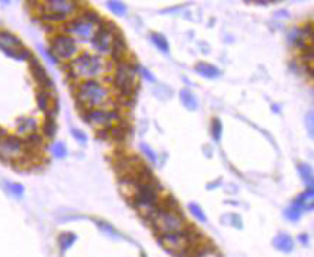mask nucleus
I'll return each mask as SVG.
<instances>
[{"label": "nucleus", "instance_id": "1", "mask_svg": "<svg viewBox=\"0 0 314 257\" xmlns=\"http://www.w3.org/2000/svg\"><path fill=\"white\" fill-rule=\"evenodd\" d=\"M68 71V75L72 79H84V80H96L101 75L109 71V64L104 62V58L99 55L82 54L76 57L71 63L65 66Z\"/></svg>", "mask_w": 314, "mask_h": 257}, {"label": "nucleus", "instance_id": "2", "mask_svg": "<svg viewBox=\"0 0 314 257\" xmlns=\"http://www.w3.org/2000/svg\"><path fill=\"white\" fill-rule=\"evenodd\" d=\"M77 105L84 107V110H93L106 105L110 99L109 89L99 80H82L76 91Z\"/></svg>", "mask_w": 314, "mask_h": 257}, {"label": "nucleus", "instance_id": "3", "mask_svg": "<svg viewBox=\"0 0 314 257\" xmlns=\"http://www.w3.org/2000/svg\"><path fill=\"white\" fill-rule=\"evenodd\" d=\"M137 67L138 66L135 63L131 64L128 62H121L118 64L113 77V83L118 88L119 94H121L123 99H129V102H134V97L138 91V83L135 80Z\"/></svg>", "mask_w": 314, "mask_h": 257}, {"label": "nucleus", "instance_id": "4", "mask_svg": "<svg viewBox=\"0 0 314 257\" xmlns=\"http://www.w3.org/2000/svg\"><path fill=\"white\" fill-rule=\"evenodd\" d=\"M192 232H193V228L187 226V228L181 232L159 236V243L165 248L168 253L175 254L178 257H185V256H189L190 248L193 246Z\"/></svg>", "mask_w": 314, "mask_h": 257}, {"label": "nucleus", "instance_id": "5", "mask_svg": "<svg viewBox=\"0 0 314 257\" xmlns=\"http://www.w3.org/2000/svg\"><path fill=\"white\" fill-rule=\"evenodd\" d=\"M154 231L159 236H165V234L181 232L187 228V223L184 216L179 212H167V210H157V214L149 220Z\"/></svg>", "mask_w": 314, "mask_h": 257}, {"label": "nucleus", "instance_id": "6", "mask_svg": "<svg viewBox=\"0 0 314 257\" xmlns=\"http://www.w3.org/2000/svg\"><path fill=\"white\" fill-rule=\"evenodd\" d=\"M38 5L41 6V19L52 22L65 21L79 8V3L72 2V0H46Z\"/></svg>", "mask_w": 314, "mask_h": 257}, {"label": "nucleus", "instance_id": "7", "mask_svg": "<svg viewBox=\"0 0 314 257\" xmlns=\"http://www.w3.org/2000/svg\"><path fill=\"white\" fill-rule=\"evenodd\" d=\"M24 140L16 135H6L0 140V158L8 163H21L27 157Z\"/></svg>", "mask_w": 314, "mask_h": 257}, {"label": "nucleus", "instance_id": "8", "mask_svg": "<svg viewBox=\"0 0 314 257\" xmlns=\"http://www.w3.org/2000/svg\"><path fill=\"white\" fill-rule=\"evenodd\" d=\"M0 50L8 55L10 58L18 60V62L30 60L33 57L32 52L22 44L19 38L14 36L10 32H6V30H0Z\"/></svg>", "mask_w": 314, "mask_h": 257}, {"label": "nucleus", "instance_id": "9", "mask_svg": "<svg viewBox=\"0 0 314 257\" xmlns=\"http://www.w3.org/2000/svg\"><path fill=\"white\" fill-rule=\"evenodd\" d=\"M50 50L54 52V55L57 58L74 60V57H76L79 52V47L72 36L57 35L54 38H50Z\"/></svg>", "mask_w": 314, "mask_h": 257}, {"label": "nucleus", "instance_id": "10", "mask_svg": "<svg viewBox=\"0 0 314 257\" xmlns=\"http://www.w3.org/2000/svg\"><path fill=\"white\" fill-rule=\"evenodd\" d=\"M84 121L90 126H96L102 128V127L115 126V121H119V115L113 110L93 108V110H87L84 113Z\"/></svg>", "mask_w": 314, "mask_h": 257}, {"label": "nucleus", "instance_id": "11", "mask_svg": "<svg viewBox=\"0 0 314 257\" xmlns=\"http://www.w3.org/2000/svg\"><path fill=\"white\" fill-rule=\"evenodd\" d=\"M94 24L93 22H90L87 18H84L80 14V16L77 18H74L71 19L69 22H66V32H68V35H76L79 36L80 40H84V41H88V40H93V35H94Z\"/></svg>", "mask_w": 314, "mask_h": 257}, {"label": "nucleus", "instance_id": "12", "mask_svg": "<svg viewBox=\"0 0 314 257\" xmlns=\"http://www.w3.org/2000/svg\"><path fill=\"white\" fill-rule=\"evenodd\" d=\"M106 21H101L98 24V28L94 30V35H93V46L94 49L99 52L101 55H107L110 54V49H112V43H113V38L116 36L115 33H112L110 30L106 28Z\"/></svg>", "mask_w": 314, "mask_h": 257}, {"label": "nucleus", "instance_id": "13", "mask_svg": "<svg viewBox=\"0 0 314 257\" xmlns=\"http://www.w3.org/2000/svg\"><path fill=\"white\" fill-rule=\"evenodd\" d=\"M28 63H30V72H32L35 82L41 86V89H46V91H50V89L54 88V82L50 80L49 74H47V71H46V67H44V66L40 63V60H36L35 57L30 58Z\"/></svg>", "mask_w": 314, "mask_h": 257}, {"label": "nucleus", "instance_id": "14", "mask_svg": "<svg viewBox=\"0 0 314 257\" xmlns=\"http://www.w3.org/2000/svg\"><path fill=\"white\" fill-rule=\"evenodd\" d=\"M36 105H38V108L44 115H46L47 111L58 110L57 101L54 99V96L50 94V91H46V89H40V91L36 93Z\"/></svg>", "mask_w": 314, "mask_h": 257}, {"label": "nucleus", "instance_id": "15", "mask_svg": "<svg viewBox=\"0 0 314 257\" xmlns=\"http://www.w3.org/2000/svg\"><path fill=\"white\" fill-rule=\"evenodd\" d=\"M38 130V121L32 116H22L16 123V133L21 137H27V135L36 133Z\"/></svg>", "mask_w": 314, "mask_h": 257}, {"label": "nucleus", "instance_id": "16", "mask_svg": "<svg viewBox=\"0 0 314 257\" xmlns=\"http://www.w3.org/2000/svg\"><path fill=\"white\" fill-rule=\"evenodd\" d=\"M126 52H128V46H126V41H124L123 35L118 33V35L113 38V43H112L110 55H112V58L115 60V62L121 63V62H124Z\"/></svg>", "mask_w": 314, "mask_h": 257}, {"label": "nucleus", "instance_id": "17", "mask_svg": "<svg viewBox=\"0 0 314 257\" xmlns=\"http://www.w3.org/2000/svg\"><path fill=\"white\" fill-rule=\"evenodd\" d=\"M195 71H197V74L201 75V77H206V79H217L222 75V71L219 67L207 62H198L195 64Z\"/></svg>", "mask_w": 314, "mask_h": 257}, {"label": "nucleus", "instance_id": "18", "mask_svg": "<svg viewBox=\"0 0 314 257\" xmlns=\"http://www.w3.org/2000/svg\"><path fill=\"white\" fill-rule=\"evenodd\" d=\"M273 246L281 253H291L294 249V240L288 234H280L273 238Z\"/></svg>", "mask_w": 314, "mask_h": 257}, {"label": "nucleus", "instance_id": "19", "mask_svg": "<svg viewBox=\"0 0 314 257\" xmlns=\"http://www.w3.org/2000/svg\"><path fill=\"white\" fill-rule=\"evenodd\" d=\"M313 199H314L313 187H308L302 194L297 196L295 204H297V206L300 207L302 210H313V202H314Z\"/></svg>", "mask_w": 314, "mask_h": 257}, {"label": "nucleus", "instance_id": "20", "mask_svg": "<svg viewBox=\"0 0 314 257\" xmlns=\"http://www.w3.org/2000/svg\"><path fill=\"white\" fill-rule=\"evenodd\" d=\"M179 97H181V102L184 107L189 110V111H195L198 110V101H197V97L193 96V93L190 91V89H181V93H179Z\"/></svg>", "mask_w": 314, "mask_h": 257}, {"label": "nucleus", "instance_id": "21", "mask_svg": "<svg viewBox=\"0 0 314 257\" xmlns=\"http://www.w3.org/2000/svg\"><path fill=\"white\" fill-rule=\"evenodd\" d=\"M76 234L74 232H63V234H60L58 236V245H60V249H62V253L65 251H68V249L76 243Z\"/></svg>", "mask_w": 314, "mask_h": 257}, {"label": "nucleus", "instance_id": "22", "mask_svg": "<svg viewBox=\"0 0 314 257\" xmlns=\"http://www.w3.org/2000/svg\"><path fill=\"white\" fill-rule=\"evenodd\" d=\"M151 41L154 46L159 49L160 52H163V54H168V50H170V44L167 41V38L163 36L162 33H153L151 35Z\"/></svg>", "mask_w": 314, "mask_h": 257}, {"label": "nucleus", "instance_id": "23", "mask_svg": "<svg viewBox=\"0 0 314 257\" xmlns=\"http://www.w3.org/2000/svg\"><path fill=\"white\" fill-rule=\"evenodd\" d=\"M43 133L46 138H54L57 133V121L55 118H46L43 124Z\"/></svg>", "mask_w": 314, "mask_h": 257}, {"label": "nucleus", "instance_id": "24", "mask_svg": "<svg viewBox=\"0 0 314 257\" xmlns=\"http://www.w3.org/2000/svg\"><path fill=\"white\" fill-rule=\"evenodd\" d=\"M302 214H303V210L297 206L295 202H292L291 206L285 210V216H286V220H289V221H292V223H295V221H298L302 218Z\"/></svg>", "mask_w": 314, "mask_h": 257}, {"label": "nucleus", "instance_id": "25", "mask_svg": "<svg viewBox=\"0 0 314 257\" xmlns=\"http://www.w3.org/2000/svg\"><path fill=\"white\" fill-rule=\"evenodd\" d=\"M298 172H300V177H302L303 182L308 187H313V170H311V166L305 165V163H300V165H298Z\"/></svg>", "mask_w": 314, "mask_h": 257}, {"label": "nucleus", "instance_id": "26", "mask_svg": "<svg viewBox=\"0 0 314 257\" xmlns=\"http://www.w3.org/2000/svg\"><path fill=\"white\" fill-rule=\"evenodd\" d=\"M107 8L115 13L116 16H124L126 11H128V6H126L124 2H119V0H112V2H107Z\"/></svg>", "mask_w": 314, "mask_h": 257}, {"label": "nucleus", "instance_id": "27", "mask_svg": "<svg viewBox=\"0 0 314 257\" xmlns=\"http://www.w3.org/2000/svg\"><path fill=\"white\" fill-rule=\"evenodd\" d=\"M189 210H190V214L195 216V220L197 221H200V223H207V216H206V214L203 212V209H201L198 204H195V202H190L189 204Z\"/></svg>", "mask_w": 314, "mask_h": 257}, {"label": "nucleus", "instance_id": "28", "mask_svg": "<svg viewBox=\"0 0 314 257\" xmlns=\"http://www.w3.org/2000/svg\"><path fill=\"white\" fill-rule=\"evenodd\" d=\"M52 154H54L55 158H65L68 155V149H66L65 143H62V141L54 143V145H52Z\"/></svg>", "mask_w": 314, "mask_h": 257}, {"label": "nucleus", "instance_id": "29", "mask_svg": "<svg viewBox=\"0 0 314 257\" xmlns=\"http://www.w3.org/2000/svg\"><path fill=\"white\" fill-rule=\"evenodd\" d=\"M222 130H223L222 121H220L219 118H214L212 123H211V133H212V138H214L215 141H220V138H222Z\"/></svg>", "mask_w": 314, "mask_h": 257}, {"label": "nucleus", "instance_id": "30", "mask_svg": "<svg viewBox=\"0 0 314 257\" xmlns=\"http://www.w3.org/2000/svg\"><path fill=\"white\" fill-rule=\"evenodd\" d=\"M5 188L8 190L14 198H22L24 196V187H22L21 184H14V182H6L5 184Z\"/></svg>", "mask_w": 314, "mask_h": 257}, {"label": "nucleus", "instance_id": "31", "mask_svg": "<svg viewBox=\"0 0 314 257\" xmlns=\"http://www.w3.org/2000/svg\"><path fill=\"white\" fill-rule=\"evenodd\" d=\"M98 226H99V229L101 231H104L107 234V236H110V237H113V238H121V234H118V231L115 229V228H112V226L109 224V223H104V221H98Z\"/></svg>", "mask_w": 314, "mask_h": 257}, {"label": "nucleus", "instance_id": "32", "mask_svg": "<svg viewBox=\"0 0 314 257\" xmlns=\"http://www.w3.org/2000/svg\"><path fill=\"white\" fill-rule=\"evenodd\" d=\"M141 150H143V154L148 157V160H149V162H153V163H156V162H157V155H156V152H154V150H153L151 148H149L148 145H145V143H143V145H141Z\"/></svg>", "mask_w": 314, "mask_h": 257}, {"label": "nucleus", "instance_id": "33", "mask_svg": "<svg viewBox=\"0 0 314 257\" xmlns=\"http://www.w3.org/2000/svg\"><path fill=\"white\" fill-rule=\"evenodd\" d=\"M71 133H72V137L76 138L79 143H82V145H85V143H87V135L82 132V130H79V128H72Z\"/></svg>", "mask_w": 314, "mask_h": 257}, {"label": "nucleus", "instance_id": "34", "mask_svg": "<svg viewBox=\"0 0 314 257\" xmlns=\"http://www.w3.org/2000/svg\"><path fill=\"white\" fill-rule=\"evenodd\" d=\"M41 52H43V55L46 57L52 64H57L58 63V58L54 55V52H52L50 49H41Z\"/></svg>", "mask_w": 314, "mask_h": 257}, {"label": "nucleus", "instance_id": "35", "mask_svg": "<svg viewBox=\"0 0 314 257\" xmlns=\"http://www.w3.org/2000/svg\"><path fill=\"white\" fill-rule=\"evenodd\" d=\"M231 218V226H234L236 229H242V218L239 216L237 214H233V215H229Z\"/></svg>", "mask_w": 314, "mask_h": 257}, {"label": "nucleus", "instance_id": "36", "mask_svg": "<svg viewBox=\"0 0 314 257\" xmlns=\"http://www.w3.org/2000/svg\"><path fill=\"white\" fill-rule=\"evenodd\" d=\"M313 111H310L308 115H306V128H308V133H310V138H313L314 135V130H313Z\"/></svg>", "mask_w": 314, "mask_h": 257}, {"label": "nucleus", "instance_id": "37", "mask_svg": "<svg viewBox=\"0 0 314 257\" xmlns=\"http://www.w3.org/2000/svg\"><path fill=\"white\" fill-rule=\"evenodd\" d=\"M140 72H141V75L146 79V80H149V82H154V77L151 75V72H149L148 69H145V67H140Z\"/></svg>", "mask_w": 314, "mask_h": 257}, {"label": "nucleus", "instance_id": "38", "mask_svg": "<svg viewBox=\"0 0 314 257\" xmlns=\"http://www.w3.org/2000/svg\"><path fill=\"white\" fill-rule=\"evenodd\" d=\"M298 240L302 241V245H308V236H306V234H302V236L298 237Z\"/></svg>", "mask_w": 314, "mask_h": 257}, {"label": "nucleus", "instance_id": "39", "mask_svg": "<svg viewBox=\"0 0 314 257\" xmlns=\"http://www.w3.org/2000/svg\"><path fill=\"white\" fill-rule=\"evenodd\" d=\"M273 110H275V113H278L280 107H278V105H273Z\"/></svg>", "mask_w": 314, "mask_h": 257}]
</instances>
